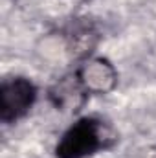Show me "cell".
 I'll list each match as a JSON object with an SVG mask.
<instances>
[{
    "label": "cell",
    "mask_w": 156,
    "mask_h": 158,
    "mask_svg": "<svg viewBox=\"0 0 156 158\" xmlns=\"http://www.w3.org/2000/svg\"><path fill=\"white\" fill-rule=\"evenodd\" d=\"M117 143V132L101 116H81L57 140L55 158H92Z\"/></svg>",
    "instance_id": "obj_1"
},
{
    "label": "cell",
    "mask_w": 156,
    "mask_h": 158,
    "mask_svg": "<svg viewBox=\"0 0 156 158\" xmlns=\"http://www.w3.org/2000/svg\"><path fill=\"white\" fill-rule=\"evenodd\" d=\"M39 88L30 77L11 76L0 83V121L13 125L24 119L35 107Z\"/></svg>",
    "instance_id": "obj_2"
},
{
    "label": "cell",
    "mask_w": 156,
    "mask_h": 158,
    "mask_svg": "<svg viewBox=\"0 0 156 158\" xmlns=\"http://www.w3.org/2000/svg\"><path fill=\"white\" fill-rule=\"evenodd\" d=\"M74 81L84 96H101L116 88L117 70L105 57H90L74 72Z\"/></svg>",
    "instance_id": "obj_3"
},
{
    "label": "cell",
    "mask_w": 156,
    "mask_h": 158,
    "mask_svg": "<svg viewBox=\"0 0 156 158\" xmlns=\"http://www.w3.org/2000/svg\"><path fill=\"white\" fill-rule=\"evenodd\" d=\"M76 2H88V0H76Z\"/></svg>",
    "instance_id": "obj_4"
}]
</instances>
